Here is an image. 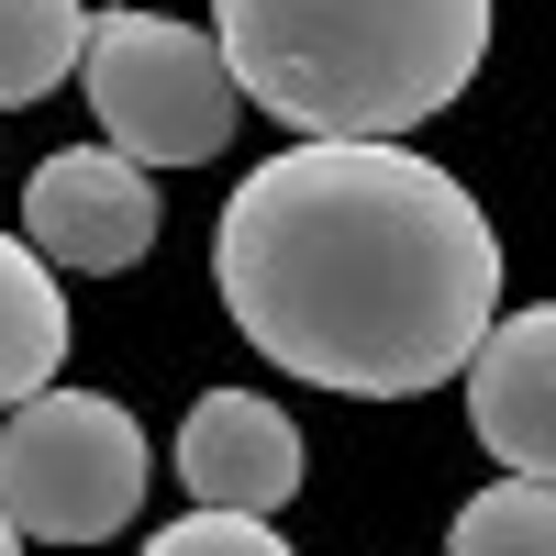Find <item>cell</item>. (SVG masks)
Listing matches in <instances>:
<instances>
[{"label": "cell", "instance_id": "6da1fadb", "mask_svg": "<svg viewBox=\"0 0 556 556\" xmlns=\"http://www.w3.org/2000/svg\"><path fill=\"white\" fill-rule=\"evenodd\" d=\"M223 312L256 356L345 401H424L468 379L501 323V235L412 146H290L212 235Z\"/></svg>", "mask_w": 556, "mask_h": 556}, {"label": "cell", "instance_id": "7a4b0ae2", "mask_svg": "<svg viewBox=\"0 0 556 556\" xmlns=\"http://www.w3.org/2000/svg\"><path fill=\"white\" fill-rule=\"evenodd\" d=\"M212 45L301 146H401L490 56V0H212Z\"/></svg>", "mask_w": 556, "mask_h": 556}, {"label": "cell", "instance_id": "3957f363", "mask_svg": "<svg viewBox=\"0 0 556 556\" xmlns=\"http://www.w3.org/2000/svg\"><path fill=\"white\" fill-rule=\"evenodd\" d=\"M78 89L101 112V146L134 167H201L235 146V112H245L223 45L167 12H101L78 45Z\"/></svg>", "mask_w": 556, "mask_h": 556}, {"label": "cell", "instance_id": "277c9868", "mask_svg": "<svg viewBox=\"0 0 556 556\" xmlns=\"http://www.w3.org/2000/svg\"><path fill=\"white\" fill-rule=\"evenodd\" d=\"M0 513L45 545H101L146 513V434L101 390H34L0 424Z\"/></svg>", "mask_w": 556, "mask_h": 556}, {"label": "cell", "instance_id": "5b68a950", "mask_svg": "<svg viewBox=\"0 0 556 556\" xmlns=\"http://www.w3.org/2000/svg\"><path fill=\"white\" fill-rule=\"evenodd\" d=\"M23 245L45 267H89V278H112L156 245V178L112 156V146H67V156H45L23 178Z\"/></svg>", "mask_w": 556, "mask_h": 556}, {"label": "cell", "instance_id": "8992f818", "mask_svg": "<svg viewBox=\"0 0 556 556\" xmlns=\"http://www.w3.org/2000/svg\"><path fill=\"white\" fill-rule=\"evenodd\" d=\"M178 479H190V513H278L301 490V434L290 412L256 390H201L190 424H178Z\"/></svg>", "mask_w": 556, "mask_h": 556}, {"label": "cell", "instance_id": "52a82bcc", "mask_svg": "<svg viewBox=\"0 0 556 556\" xmlns=\"http://www.w3.org/2000/svg\"><path fill=\"white\" fill-rule=\"evenodd\" d=\"M468 424H479V445L513 479H545L556 490V301L490 323V345L468 367Z\"/></svg>", "mask_w": 556, "mask_h": 556}, {"label": "cell", "instance_id": "ba28073f", "mask_svg": "<svg viewBox=\"0 0 556 556\" xmlns=\"http://www.w3.org/2000/svg\"><path fill=\"white\" fill-rule=\"evenodd\" d=\"M56 367H67V290L23 235H0V412L56 390Z\"/></svg>", "mask_w": 556, "mask_h": 556}, {"label": "cell", "instance_id": "9c48e42d", "mask_svg": "<svg viewBox=\"0 0 556 556\" xmlns=\"http://www.w3.org/2000/svg\"><path fill=\"white\" fill-rule=\"evenodd\" d=\"M78 45H89V12H78V0H0V112L67 89V78H78Z\"/></svg>", "mask_w": 556, "mask_h": 556}, {"label": "cell", "instance_id": "30bf717a", "mask_svg": "<svg viewBox=\"0 0 556 556\" xmlns=\"http://www.w3.org/2000/svg\"><path fill=\"white\" fill-rule=\"evenodd\" d=\"M445 556H556V490H545V479H490V490H468Z\"/></svg>", "mask_w": 556, "mask_h": 556}, {"label": "cell", "instance_id": "8fae6325", "mask_svg": "<svg viewBox=\"0 0 556 556\" xmlns=\"http://www.w3.org/2000/svg\"><path fill=\"white\" fill-rule=\"evenodd\" d=\"M146 556H290V534L256 523V513H178Z\"/></svg>", "mask_w": 556, "mask_h": 556}, {"label": "cell", "instance_id": "7c38bea8", "mask_svg": "<svg viewBox=\"0 0 556 556\" xmlns=\"http://www.w3.org/2000/svg\"><path fill=\"white\" fill-rule=\"evenodd\" d=\"M0 556H23V523H12V513H0Z\"/></svg>", "mask_w": 556, "mask_h": 556}]
</instances>
